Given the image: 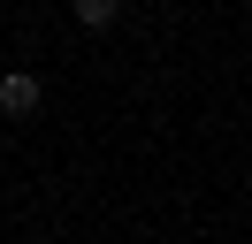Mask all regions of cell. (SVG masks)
Instances as JSON below:
<instances>
[{
    "instance_id": "cell-1",
    "label": "cell",
    "mask_w": 252,
    "mask_h": 244,
    "mask_svg": "<svg viewBox=\"0 0 252 244\" xmlns=\"http://www.w3.org/2000/svg\"><path fill=\"white\" fill-rule=\"evenodd\" d=\"M38 107H46V84H38L31 69H8V76H0V115H8V122L38 115Z\"/></svg>"
},
{
    "instance_id": "cell-2",
    "label": "cell",
    "mask_w": 252,
    "mask_h": 244,
    "mask_svg": "<svg viewBox=\"0 0 252 244\" xmlns=\"http://www.w3.org/2000/svg\"><path fill=\"white\" fill-rule=\"evenodd\" d=\"M69 15H77L84 30H107L115 15H123V0H69Z\"/></svg>"
}]
</instances>
